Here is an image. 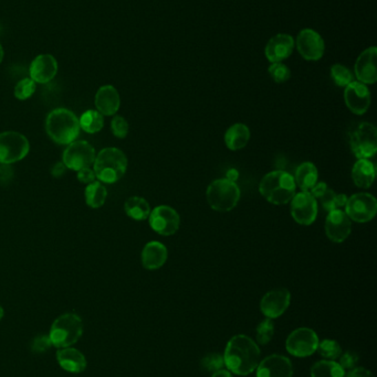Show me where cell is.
I'll return each mask as SVG.
<instances>
[{"label": "cell", "mask_w": 377, "mask_h": 377, "mask_svg": "<svg viewBox=\"0 0 377 377\" xmlns=\"http://www.w3.org/2000/svg\"><path fill=\"white\" fill-rule=\"evenodd\" d=\"M224 362L227 369L235 374H252L260 363L259 347L245 334L232 336L225 349Z\"/></svg>", "instance_id": "6da1fadb"}, {"label": "cell", "mask_w": 377, "mask_h": 377, "mask_svg": "<svg viewBox=\"0 0 377 377\" xmlns=\"http://www.w3.org/2000/svg\"><path fill=\"white\" fill-rule=\"evenodd\" d=\"M294 175L283 170L269 172L259 183L260 195L274 206H283L296 195Z\"/></svg>", "instance_id": "7a4b0ae2"}, {"label": "cell", "mask_w": 377, "mask_h": 377, "mask_svg": "<svg viewBox=\"0 0 377 377\" xmlns=\"http://www.w3.org/2000/svg\"><path fill=\"white\" fill-rule=\"evenodd\" d=\"M79 118L67 109H53L45 120V131L53 142L69 144L78 138L80 133Z\"/></svg>", "instance_id": "3957f363"}, {"label": "cell", "mask_w": 377, "mask_h": 377, "mask_svg": "<svg viewBox=\"0 0 377 377\" xmlns=\"http://www.w3.org/2000/svg\"><path fill=\"white\" fill-rule=\"evenodd\" d=\"M126 169L128 158L125 153L118 148L110 147L101 150L93 164V171L96 179L108 184L121 180L125 175Z\"/></svg>", "instance_id": "277c9868"}, {"label": "cell", "mask_w": 377, "mask_h": 377, "mask_svg": "<svg viewBox=\"0 0 377 377\" xmlns=\"http://www.w3.org/2000/svg\"><path fill=\"white\" fill-rule=\"evenodd\" d=\"M207 202L217 212H230L241 200V188L237 183L225 179H217L210 183L206 191Z\"/></svg>", "instance_id": "5b68a950"}, {"label": "cell", "mask_w": 377, "mask_h": 377, "mask_svg": "<svg viewBox=\"0 0 377 377\" xmlns=\"http://www.w3.org/2000/svg\"><path fill=\"white\" fill-rule=\"evenodd\" d=\"M83 333V323L78 314H65L58 316L51 325L50 338L53 347L58 349L72 347Z\"/></svg>", "instance_id": "8992f818"}, {"label": "cell", "mask_w": 377, "mask_h": 377, "mask_svg": "<svg viewBox=\"0 0 377 377\" xmlns=\"http://www.w3.org/2000/svg\"><path fill=\"white\" fill-rule=\"evenodd\" d=\"M349 144L358 159H369L377 151V129L371 122H360L349 136Z\"/></svg>", "instance_id": "52a82bcc"}, {"label": "cell", "mask_w": 377, "mask_h": 377, "mask_svg": "<svg viewBox=\"0 0 377 377\" xmlns=\"http://www.w3.org/2000/svg\"><path fill=\"white\" fill-rule=\"evenodd\" d=\"M30 150L28 139L17 131L0 133V164H12L23 160Z\"/></svg>", "instance_id": "ba28073f"}, {"label": "cell", "mask_w": 377, "mask_h": 377, "mask_svg": "<svg viewBox=\"0 0 377 377\" xmlns=\"http://www.w3.org/2000/svg\"><path fill=\"white\" fill-rule=\"evenodd\" d=\"M95 150L92 144L85 140H74L68 144L62 155V162L68 169L79 170L89 168L94 164Z\"/></svg>", "instance_id": "9c48e42d"}, {"label": "cell", "mask_w": 377, "mask_h": 377, "mask_svg": "<svg viewBox=\"0 0 377 377\" xmlns=\"http://www.w3.org/2000/svg\"><path fill=\"white\" fill-rule=\"evenodd\" d=\"M344 208L347 217L354 222H369L376 215L377 201L369 193L360 192L347 197V202Z\"/></svg>", "instance_id": "30bf717a"}, {"label": "cell", "mask_w": 377, "mask_h": 377, "mask_svg": "<svg viewBox=\"0 0 377 377\" xmlns=\"http://www.w3.org/2000/svg\"><path fill=\"white\" fill-rule=\"evenodd\" d=\"M318 338L316 331L309 327H299L289 334L285 341V349L296 358H307L316 352Z\"/></svg>", "instance_id": "8fae6325"}, {"label": "cell", "mask_w": 377, "mask_h": 377, "mask_svg": "<svg viewBox=\"0 0 377 377\" xmlns=\"http://www.w3.org/2000/svg\"><path fill=\"white\" fill-rule=\"evenodd\" d=\"M148 222L152 230L159 235L171 236L176 233L181 225V217L176 210L168 206H159L151 211Z\"/></svg>", "instance_id": "7c38bea8"}, {"label": "cell", "mask_w": 377, "mask_h": 377, "mask_svg": "<svg viewBox=\"0 0 377 377\" xmlns=\"http://www.w3.org/2000/svg\"><path fill=\"white\" fill-rule=\"evenodd\" d=\"M291 202V215L298 224H313L318 217V202L310 192H299L292 197Z\"/></svg>", "instance_id": "4fadbf2b"}, {"label": "cell", "mask_w": 377, "mask_h": 377, "mask_svg": "<svg viewBox=\"0 0 377 377\" xmlns=\"http://www.w3.org/2000/svg\"><path fill=\"white\" fill-rule=\"evenodd\" d=\"M294 45L307 61H318L325 51V40L313 29H303L296 36Z\"/></svg>", "instance_id": "5bb4252c"}, {"label": "cell", "mask_w": 377, "mask_h": 377, "mask_svg": "<svg viewBox=\"0 0 377 377\" xmlns=\"http://www.w3.org/2000/svg\"><path fill=\"white\" fill-rule=\"evenodd\" d=\"M290 303L291 294L288 289H274L263 296L260 301V310L268 319H276L285 314Z\"/></svg>", "instance_id": "9a60e30c"}, {"label": "cell", "mask_w": 377, "mask_h": 377, "mask_svg": "<svg viewBox=\"0 0 377 377\" xmlns=\"http://www.w3.org/2000/svg\"><path fill=\"white\" fill-rule=\"evenodd\" d=\"M344 100L347 109L355 115H363L369 111L371 106V91L365 84L358 80H353L352 83L345 87Z\"/></svg>", "instance_id": "2e32d148"}, {"label": "cell", "mask_w": 377, "mask_h": 377, "mask_svg": "<svg viewBox=\"0 0 377 377\" xmlns=\"http://www.w3.org/2000/svg\"><path fill=\"white\" fill-rule=\"evenodd\" d=\"M352 232V222L343 210L329 212L325 219V233L333 243H343Z\"/></svg>", "instance_id": "e0dca14e"}, {"label": "cell", "mask_w": 377, "mask_h": 377, "mask_svg": "<svg viewBox=\"0 0 377 377\" xmlns=\"http://www.w3.org/2000/svg\"><path fill=\"white\" fill-rule=\"evenodd\" d=\"M257 377H292L294 366L288 358L274 354L263 358L257 366Z\"/></svg>", "instance_id": "ac0fdd59"}, {"label": "cell", "mask_w": 377, "mask_h": 377, "mask_svg": "<svg viewBox=\"0 0 377 377\" xmlns=\"http://www.w3.org/2000/svg\"><path fill=\"white\" fill-rule=\"evenodd\" d=\"M376 47H371L360 53L355 62V76L363 84H374L377 80Z\"/></svg>", "instance_id": "d6986e66"}, {"label": "cell", "mask_w": 377, "mask_h": 377, "mask_svg": "<svg viewBox=\"0 0 377 377\" xmlns=\"http://www.w3.org/2000/svg\"><path fill=\"white\" fill-rule=\"evenodd\" d=\"M294 39L290 34H278L272 36L265 45V54L272 63L285 61L292 54Z\"/></svg>", "instance_id": "ffe728a7"}, {"label": "cell", "mask_w": 377, "mask_h": 377, "mask_svg": "<svg viewBox=\"0 0 377 377\" xmlns=\"http://www.w3.org/2000/svg\"><path fill=\"white\" fill-rule=\"evenodd\" d=\"M29 72L36 83H49L58 72V62L51 54H40L31 62Z\"/></svg>", "instance_id": "44dd1931"}, {"label": "cell", "mask_w": 377, "mask_h": 377, "mask_svg": "<svg viewBox=\"0 0 377 377\" xmlns=\"http://www.w3.org/2000/svg\"><path fill=\"white\" fill-rule=\"evenodd\" d=\"M121 106L120 94L112 85H104L95 94V107L103 116H113Z\"/></svg>", "instance_id": "7402d4cb"}, {"label": "cell", "mask_w": 377, "mask_h": 377, "mask_svg": "<svg viewBox=\"0 0 377 377\" xmlns=\"http://www.w3.org/2000/svg\"><path fill=\"white\" fill-rule=\"evenodd\" d=\"M167 247L161 241H152L142 250V263L147 270H156L167 261Z\"/></svg>", "instance_id": "603a6c76"}, {"label": "cell", "mask_w": 377, "mask_h": 377, "mask_svg": "<svg viewBox=\"0 0 377 377\" xmlns=\"http://www.w3.org/2000/svg\"><path fill=\"white\" fill-rule=\"evenodd\" d=\"M58 363L65 371L72 374H80L87 369V358L79 349L63 347L57 352Z\"/></svg>", "instance_id": "cb8c5ba5"}, {"label": "cell", "mask_w": 377, "mask_h": 377, "mask_svg": "<svg viewBox=\"0 0 377 377\" xmlns=\"http://www.w3.org/2000/svg\"><path fill=\"white\" fill-rule=\"evenodd\" d=\"M224 140L226 147L232 151L243 149L246 147L250 140V131L248 126L241 122L234 124L225 133Z\"/></svg>", "instance_id": "d4e9b609"}, {"label": "cell", "mask_w": 377, "mask_h": 377, "mask_svg": "<svg viewBox=\"0 0 377 377\" xmlns=\"http://www.w3.org/2000/svg\"><path fill=\"white\" fill-rule=\"evenodd\" d=\"M352 179L360 188H371L375 180V166L369 159H358L353 166Z\"/></svg>", "instance_id": "484cf974"}, {"label": "cell", "mask_w": 377, "mask_h": 377, "mask_svg": "<svg viewBox=\"0 0 377 377\" xmlns=\"http://www.w3.org/2000/svg\"><path fill=\"white\" fill-rule=\"evenodd\" d=\"M294 181L296 186H299L303 192H310L318 180V168L310 161L302 162L296 168L294 173Z\"/></svg>", "instance_id": "4316f807"}, {"label": "cell", "mask_w": 377, "mask_h": 377, "mask_svg": "<svg viewBox=\"0 0 377 377\" xmlns=\"http://www.w3.org/2000/svg\"><path fill=\"white\" fill-rule=\"evenodd\" d=\"M124 210L128 217L135 221H144L147 219L151 214L150 203L141 197H131L124 203Z\"/></svg>", "instance_id": "83f0119b"}, {"label": "cell", "mask_w": 377, "mask_h": 377, "mask_svg": "<svg viewBox=\"0 0 377 377\" xmlns=\"http://www.w3.org/2000/svg\"><path fill=\"white\" fill-rule=\"evenodd\" d=\"M84 197H85L88 206L99 208L104 206L106 197H108V191L102 182L94 181V182L88 184L85 192H84Z\"/></svg>", "instance_id": "f1b7e54d"}, {"label": "cell", "mask_w": 377, "mask_h": 377, "mask_svg": "<svg viewBox=\"0 0 377 377\" xmlns=\"http://www.w3.org/2000/svg\"><path fill=\"white\" fill-rule=\"evenodd\" d=\"M345 369L334 360H318L311 367V377H345Z\"/></svg>", "instance_id": "f546056e"}, {"label": "cell", "mask_w": 377, "mask_h": 377, "mask_svg": "<svg viewBox=\"0 0 377 377\" xmlns=\"http://www.w3.org/2000/svg\"><path fill=\"white\" fill-rule=\"evenodd\" d=\"M79 124H80L82 131L85 133H99L103 128L104 117L98 111L90 109V111H84L81 117L79 118Z\"/></svg>", "instance_id": "4dcf8cb0"}, {"label": "cell", "mask_w": 377, "mask_h": 377, "mask_svg": "<svg viewBox=\"0 0 377 377\" xmlns=\"http://www.w3.org/2000/svg\"><path fill=\"white\" fill-rule=\"evenodd\" d=\"M322 208L325 211L331 212L334 210H342L347 202V197L345 195H338L336 192L327 188V191L318 197Z\"/></svg>", "instance_id": "1f68e13d"}, {"label": "cell", "mask_w": 377, "mask_h": 377, "mask_svg": "<svg viewBox=\"0 0 377 377\" xmlns=\"http://www.w3.org/2000/svg\"><path fill=\"white\" fill-rule=\"evenodd\" d=\"M331 78L338 87H347L353 82V74L347 67L342 64H334L330 69Z\"/></svg>", "instance_id": "d6a6232c"}, {"label": "cell", "mask_w": 377, "mask_h": 377, "mask_svg": "<svg viewBox=\"0 0 377 377\" xmlns=\"http://www.w3.org/2000/svg\"><path fill=\"white\" fill-rule=\"evenodd\" d=\"M318 353L327 360H334L340 358L342 354V349L340 344L336 340H323L322 342H318Z\"/></svg>", "instance_id": "836d02e7"}, {"label": "cell", "mask_w": 377, "mask_h": 377, "mask_svg": "<svg viewBox=\"0 0 377 377\" xmlns=\"http://www.w3.org/2000/svg\"><path fill=\"white\" fill-rule=\"evenodd\" d=\"M36 82L31 78H23L18 82L14 87V96L20 100H26L30 98L36 91Z\"/></svg>", "instance_id": "e575fe53"}, {"label": "cell", "mask_w": 377, "mask_h": 377, "mask_svg": "<svg viewBox=\"0 0 377 377\" xmlns=\"http://www.w3.org/2000/svg\"><path fill=\"white\" fill-rule=\"evenodd\" d=\"M224 356L217 354V353L207 354L201 360V369H204L207 373H215V371H221L224 367Z\"/></svg>", "instance_id": "d590c367"}, {"label": "cell", "mask_w": 377, "mask_h": 377, "mask_svg": "<svg viewBox=\"0 0 377 377\" xmlns=\"http://www.w3.org/2000/svg\"><path fill=\"white\" fill-rule=\"evenodd\" d=\"M274 334V325L272 319L263 320L257 327V341L261 345H265L272 341Z\"/></svg>", "instance_id": "8d00e7d4"}, {"label": "cell", "mask_w": 377, "mask_h": 377, "mask_svg": "<svg viewBox=\"0 0 377 377\" xmlns=\"http://www.w3.org/2000/svg\"><path fill=\"white\" fill-rule=\"evenodd\" d=\"M269 74L276 83H285L291 78V71L283 62L272 63L268 69Z\"/></svg>", "instance_id": "74e56055"}, {"label": "cell", "mask_w": 377, "mask_h": 377, "mask_svg": "<svg viewBox=\"0 0 377 377\" xmlns=\"http://www.w3.org/2000/svg\"><path fill=\"white\" fill-rule=\"evenodd\" d=\"M129 122L124 117L118 116V115L113 117L112 122H111V131L116 138H125L129 133Z\"/></svg>", "instance_id": "f35d334b"}, {"label": "cell", "mask_w": 377, "mask_h": 377, "mask_svg": "<svg viewBox=\"0 0 377 377\" xmlns=\"http://www.w3.org/2000/svg\"><path fill=\"white\" fill-rule=\"evenodd\" d=\"M51 347H52V343H51L50 338L45 336H37L31 343V349L36 353L47 352Z\"/></svg>", "instance_id": "ab89813d"}, {"label": "cell", "mask_w": 377, "mask_h": 377, "mask_svg": "<svg viewBox=\"0 0 377 377\" xmlns=\"http://www.w3.org/2000/svg\"><path fill=\"white\" fill-rule=\"evenodd\" d=\"M358 355L353 351H347L340 356V365L343 369H352L358 363Z\"/></svg>", "instance_id": "60d3db41"}, {"label": "cell", "mask_w": 377, "mask_h": 377, "mask_svg": "<svg viewBox=\"0 0 377 377\" xmlns=\"http://www.w3.org/2000/svg\"><path fill=\"white\" fill-rule=\"evenodd\" d=\"M77 172H78V180L80 181V182L90 184V183L96 181L95 180L96 177H95L94 171H93V169H91V166H89V168H83V169L79 170V171Z\"/></svg>", "instance_id": "b9f144b4"}, {"label": "cell", "mask_w": 377, "mask_h": 377, "mask_svg": "<svg viewBox=\"0 0 377 377\" xmlns=\"http://www.w3.org/2000/svg\"><path fill=\"white\" fill-rule=\"evenodd\" d=\"M345 377H374V375L364 367H353L352 369H349L347 374H345Z\"/></svg>", "instance_id": "7bdbcfd3"}, {"label": "cell", "mask_w": 377, "mask_h": 377, "mask_svg": "<svg viewBox=\"0 0 377 377\" xmlns=\"http://www.w3.org/2000/svg\"><path fill=\"white\" fill-rule=\"evenodd\" d=\"M327 188H329V186H327V183L318 182L316 186H314V188L311 190L310 193L313 197H316V199H318V197H321V195L327 191Z\"/></svg>", "instance_id": "ee69618b"}, {"label": "cell", "mask_w": 377, "mask_h": 377, "mask_svg": "<svg viewBox=\"0 0 377 377\" xmlns=\"http://www.w3.org/2000/svg\"><path fill=\"white\" fill-rule=\"evenodd\" d=\"M65 166L63 164V162L57 164L56 166H54V168H53L52 175H54V177H60V175L65 172Z\"/></svg>", "instance_id": "f6af8a7d"}, {"label": "cell", "mask_w": 377, "mask_h": 377, "mask_svg": "<svg viewBox=\"0 0 377 377\" xmlns=\"http://www.w3.org/2000/svg\"><path fill=\"white\" fill-rule=\"evenodd\" d=\"M212 377H232V375L230 374V371H226V369H221V371H215L212 373Z\"/></svg>", "instance_id": "bcb514c9"}, {"label": "cell", "mask_w": 377, "mask_h": 377, "mask_svg": "<svg viewBox=\"0 0 377 377\" xmlns=\"http://www.w3.org/2000/svg\"><path fill=\"white\" fill-rule=\"evenodd\" d=\"M238 177V172L236 170H230L228 175H227V179L230 181H234L235 182L236 179Z\"/></svg>", "instance_id": "7dc6e473"}, {"label": "cell", "mask_w": 377, "mask_h": 377, "mask_svg": "<svg viewBox=\"0 0 377 377\" xmlns=\"http://www.w3.org/2000/svg\"><path fill=\"white\" fill-rule=\"evenodd\" d=\"M3 45H1V43H0V63L3 62Z\"/></svg>", "instance_id": "c3c4849f"}, {"label": "cell", "mask_w": 377, "mask_h": 377, "mask_svg": "<svg viewBox=\"0 0 377 377\" xmlns=\"http://www.w3.org/2000/svg\"><path fill=\"white\" fill-rule=\"evenodd\" d=\"M3 309L1 305H0V320L3 319Z\"/></svg>", "instance_id": "681fc988"}, {"label": "cell", "mask_w": 377, "mask_h": 377, "mask_svg": "<svg viewBox=\"0 0 377 377\" xmlns=\"http://www.w3.org/2000/svg\"><path fill=\"white\" fill-rule=\"evenodd\" d=\"M0 172H1V171H0Z\"/></svg>", "instance_id": "f907efd6"}]
</instances>
